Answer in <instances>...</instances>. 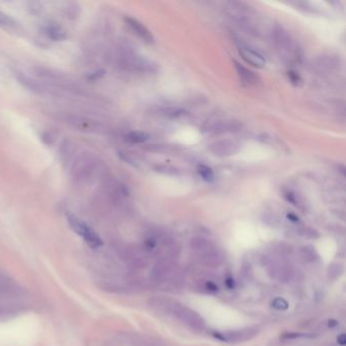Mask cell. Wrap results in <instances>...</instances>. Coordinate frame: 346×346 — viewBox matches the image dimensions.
Masks as SVG:
<instances>
[{
    "label": "cell",
    "mask_w": 346,
    "mask_h": 346,
    "mask_svg": "<svg viewBox=\"0 0 346 346\" xmlns=\"http://www.w3.org/2000/svg\"><path fill=\"white\" fill-rule=\"evenodd\" d=\"M272 307L278 311H284L288 308V303L282 298H277L272 302Z\"/></svg>",
    "instance_id": "cell-19"
},
{
    "label": "cell",
    "mask_w": 346,
    "mask_h": 346,
    "mask_svg": "<svg viewBox=\"0 0 346 346\" xmlns=\"http://www.w3.org/2000/svg\"><path fill=\"white\" fill-rule=\"evenodd\" d=\"M301 234L305 237H309V238H316L319 236V233L317 231L313 230V229H309V228H306V229H303L301 231Z\"/></svg>",
    "instance_id": "cell-20"
},
{
    "label": "cell",
    "mask_w": 346,
    "mask_h": 346,
    "mask_svg": "<svg viewBox=\"0 0 346 346\" xmlns=\"http://www.w3.org/2000/svg\"><path fill=\"white\" fill-rule=\"evenodd\" d=\"M342 273H343V267L339 263L331 264L327 269V277L331 280H336L342 275Z\"/></svg>",
    "instance_id": "cell-14"
},
{
    "label": "cell",
    "mask_w": 346,
    "mask_h": 346,
    "mask_svg": "<svg viewBox=\"0 0 346 346\" xmlns=\"http://www.w3.org/2000/svg\"><path fill=\"white\" fill-rule=\"evenodd\" d=\"M337 342H338V344H340L341 346H344V345H345V342H346L345 334H340V335L337 337Z\"/></svg>",
    "instance_id": "cell-23"
},
{
    "label": "cell",
    "mask_w": 346,
    "mask_h": 346,
    "mask_svg": "<svg viewBox=\"0 0 346 346\" xmlns=\"http://www.w3.org/2000/svg\"><path fill=\"white\" fill-rule=\"evenodd\" d=\"M259 333L258 327H249L244 329H238L234 331H229L226 333H216L215 336L218 339H222L228 342H244L254 338Z\"/></svg>",
    "instance_id": "cell-4"
},
{
    "label": "cell",
    "mask_w": 346,
    "mask_h": 346,
    "mask_svg": "<svg viewBox=\"0 0 346 346\" xmlns=\"http://www.w3.org/2000/svg\"><path fill=\"white\" fill-rule=\"evenodd\" d=\"M312 334H305V333H286L283 335V338L287 339H295V338H311Z\"/></svg>",
    "instance_id": "cell-21"
},
{
    "label": "cell",
    "mask_w": 346,
    "mask_h": 346,
    "mask_svg": "<svg viewBox=\"0 0 346 346\" xmlns=\"http://www.w3.org/2000/svg\"><path fill=\"white\" fill-rule=\"evenodd\" d=\"M13 23V20L7 16L6 14L0 12V24L1 25H11Z\"/></svg>",
    "instance_id": "cell-22"
},
{
    "label": "cell",
    "mask_w": 346,
    "mask_h": 346,
    "mask_svg": "<svg viewBox=\"0 0 346 346\" xmlns=\"http://www.w3.org/2000/svg\"><path fill=\"white\" fill-rule=\"evenodd\" d=\"M149 139V135L145 132H139V131H133L128 133L126 135V140L131 143H143Z\"/></svg>",
    "instance_id": "cell-12"
},
{
    "label": "cell",
    "mask_w": 346,
    "mask_h": 346,
    "mask_svg": "<svg viewBox=\"0 0 346 346\" xmlns=\"http://www.w3.org/2000/svg\"><path fill=\"white\" fill-rule=\"evenodd\" d=\"M191 248L195 251L201 261L208 266H218L222 262V255L208 239L196 236L191 239Z\"/></svg>",
    "instance_id": "cell-2"
},
{
    "label": "cell",
    "mask_w": 346,
    "mask_h": 346,
    "mask_svg": "<svg viewBox=\"0 0 346 346\" xmlns=\"http://www.w3.org/2000/svg\"><path fill=\"white\" fill-rule=\"evenodd\" d=\"M265 265L268 269V272L271 273L273 277L279 279L280 281H287L290 279L292 272L289 265L286 262L280 259L268 258Z\"/></svg>",
    "instance_id": "cell-5"
},
{
    "label": "cell",
    "mask_w": 346,
    "mask_h": 346,
    "mask_svg": "<svg viewBox=\"0 0 346 346\" xmlns=\"http://www.w3.org/2000/svg\"><path fill=\"white\" fill-rule=\"evenodd\" d=\"M241 127L242 126L237 124L236 122H221L212 128V131L217 133V134H219V133H224V132L238 131V129Z\"/></svg>",
    "instance_id": "cell-11"
},
{
    "label": "cell",
    "mask_w": 346,
    "mask_h": 346,
    "mask_svg": "<svg viewBox=\"0 0 346 346\" xmlns=\"http://www.w3.org/2000/svg\"><path fill=\"white\" fill-rule=\"evenodd\" d=\"M301 255L307 262H311V263L314 262L315 263V262H317L319 260V254L311 246L303 247L301 249Z\"/></svg>",
    "instance_id": "cell-13"
},
{
    "label": "cell",
    "mask_w": 346,
    "mask_h": 346,
    "mask_svg": "<svg viewBox=\"0 0 346 346\" xmlns=\"http://www.w3.org/2000/svg\"><path fill=\"white\" fill-rule=\"evenodd\" d=\"M227 285H228L230 288H232V287H233V281H232L231 278L227 279Z\"/></svg>",
    "instance_id": "cell-26"
},
{
    "label": "cell",
    "mask_w": 346,
    "mask_h": 346,
    "mask_svg": "<svg viewBox=\"0 0 346 346\" xmlns=\"http://www.w3.org/2000/svg\"><path fill=\"white\" fill-rule=\"evenodd\" d=\"M234 67H235V70L237 72V75L239 76V78H241L244 83H246L248 85H257L258 84L259 78L253 71L246 68L244 65L239 64L237 61H234Z\"/></svg>",
    "instance_id": "cell-9"
},
{
    "label": "cell",
    "mask_w": 346,
    "mask_h": 346,
    "mask_svg": "<svg viewBox=\"0 0 346 346\" xmlns=\"http://www.w3.org/2000/svg\"><path fill=\"white\" fill-rule=\"evenodd\" d=\"M46 33L51 39L55 40V41H61V40L66 39V37H67L66 32L61 28V26H59L56 23L49 24L46 28Z\"/></svg>",
    "instance_id": "cell-10"
},
{
    "label": "cell",
    "mask_w": 346,
    "mask_h": 346,
    "mask_svg": "<svg viewBox=\"0 0 346 346\" xmlns=\"http://www.w3.org/2000/svg\"><path fill=\"white\" fill-rule=\"evenodd\" d=\"M67 221L72 229V231L79 236L84 238V241L92 248H99L103 245V239L95 231V230L90 227L86 222L77 218L74 215H68Z\"/></svg>",
    "instance_id": "cell-3"
},
{
    "label": "cell",
    "mask_w": 346,
    "mask_h": 346,
    "mask_svg": "<svg viewBox=\"0 0 346 346\" xmlns=\"http://www.w3.org/2000/svg\"><path fill=\"white\" fill-rule=\"evenodd\" d=\"M151 306L155 307V309L158 311H164L170 315H173L178 320L185 323L190 328L202 330L205 326V322L200 315L188 307L182 306L181 304L164 299H155L153 300Z\"/></svg>",
    "instance_id": "cell-1"
},
{
    "label": "cell",
    "mask_w": 346,
    "mask_h": 346,
    "mask_svg": "<svg viewBox=\"0 0 346 346\" xmlns=\"http://www.w3.org/2000/svg\"><path fill=\"white\" fill-rule=\"evenodd\" d=\"M336 325H337V322L334 321V320H331V321L329 322V326H330V327H334V326H336Z\"/></svg>",
    "instance_id": "cell-27"
},
{
    "label": "cell",
    "mask_w": 346,
    "mask_h": 346,
    "mask_svg": "<svg viewBox=\"0 0 346 346\" xmlns=\"http://www.w3.org/2000/svg\"><path fill=\"white\" fill-rule=\"evenodd\" d=\"M197 172L199 174V176L205 181V182H214L215 181V174L214 171H212L209 167L205 166V165H199L197 167Z\"/></svg>",
    "instance_id": "cell-15"
},
{
    "label": "cell",
    "mask_w": 346,
    "mask_h": 346,
    "mask_svg": "<svg viewBox=\"0 0 346 346\" xmlns=\"http://www.w3.org/2000/svg\"><path fill=\"white\" fill-rule=\"evenodd\" d=\"M207 287H208L209 290H212V291L218 290V285H216L215 283H212V282H208L207 283Z\"/></svg>",
    "instance_id": "cell-24"
},
{
    "label": "cell",
    "mask_w": 346,
    "mask_h": 346,
    "mask_svg": "<svg viewBox=\"0 0 346 346\" xmlns=\"http://www.w3.org/2000/svg\"><path fill=\"white\" fill-rule=\"evenodd\" d=\"M155 172L161 173L164 175H168V176H178L180 174V171L172 166L169 165H159L155 167Z\"/></svg>",
    "instance_id": "cell-16"
},
{
    "label": "cell",
    "mask_w": 346,
    "mask_h": 346,
    "mask_svg": "<svg viewBox=\"0 0 346 346\" xmlns=\"http://www.w3.org/2000/svg\"><path fill=\"white\" fill-rule=\"evenodd\" d=\"M239 147H241V145L234 140L223 139L212 143L209 150L217 156L227 157L235 154L239 150Z\"/></svg>",
    "instance_id": "cell-6"
},
{
    "label": "cell",
    "mask_w": 346,
    "mask_h": 346,
    "mask_svg": "<svg viewBox=\"0 0 346 346\" xmlns=\"http://www.w3.org/2000/svg\"><path fill=\"white\" fill-rule=\"evenodd\" d=\"M125 21L128 24L129 28L134 32L141 40H143L146 43H153V36L150 33V31L146 28V26L141 23L136 18H133L130 16L125 17Z\"/></svg>",
    "instance_id": "cell-7"
},
{
    "label": "cell",
    "mask_w": 346,
    "mask_h": 346,
    "mask_svg": "<svg viewBox=\"0 0 346 346\" xmlns=\"http://www.w3.org/2000/svg\"><path fill=\"white\" fill-rule=\"evenodd\" d=\"M287 76H288V79H289V82L294 85L295 87H300L303 83V79L302 77L300 76V74H298L296 71H288L287 72Z\"/></svg>",
    "instance_id": "cell-18"
},
{
    "label": "cell",
    "mask_w": 346,
    "mask_h": 346,
    "mask_svg": "<svg viewBox=\"0 0 346 346\" xmlns=\"http://www.w3.org/2000/svg\"><path fill=\"white\" fill-rule=\"evenodd\" d=\"M164 114L170 118H179L186 115V111L179 108H169L164 111Z\"/></svg>",
    "instance_id": "cell-17"
},
{
    "label": "cell",
    "mask_w": 346,
    "mask_h": 346,
    "mask_svg": "<svg viewBox=\"0 0 346 346\" xmlns=\"http://www.w3.org/2000/svg\"><path fill=\"white\" fill-rule=\"evenodd\" d=\"M287 218H288L290 221H292V222H296V223H298V222H299V218H298V217H296L295 215H292V214L287 215Z\"/></svg>",
    "instance_id": "cell-25"
},
{
    "label": "cell",
    "mask_w": 346,
    "mask_h": 346,
    "mask_svg": "<svg viewBox=\"0 0 346 346\" xmlns=\"http://www.w3.org/2000/svg\"><path fill=\"white\" fill-rule=\"evenodd\" d=\"M238 53L241 57L252 66L257 68H263L265 66L266 61L260 53L246 47H239Z\"/></svg>",
    "instance_id": "cell-8"
}]
</instances>
